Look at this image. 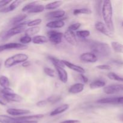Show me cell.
Listing matches in <instances>:
<instances>
[{
    "label": "cell",
    "instance_id": "7c38bea8",
    "mask_svg": "<svg viewBox=\"0 0 123 123\" xmlns=\"http://www.w3.org/2000/svg\"><path fill=\"white\" fill-rule=\"evenodd\" d=\"M23 2H24V1H22V0H16V1H12L10 4L9 5V6L0 9V13H6L13 12V11L15 10V9H16L18 7H19Z\"/></svg>",
    "mask_w": 123,
    "mask_h": 123
},
{
    "label": "cell",
    "instance_id": "816d5d0a",
    "mask_svg": "<svg viewBox=\"0 0 123 123\" xmlns=\"http://www.w3.org/2000/svg\"><path fill=\"white\" fill-rule=\"evenodd\" d=\"M120 120H121V121H123V115H121V116H120Z\"/></svg>",
    "mask_w": 123,
    "mask_h": 123
},
{
    "label": "cell",
    "instance_id": "9a60e30c",
    "mask_svg": "<svg viewBox=\"0 0 123 123\" xmlns=\"http://www.w3.org/2000/svg\"><path fill=\"white\" fill-rule=\"evenodd\" d=\"M62 62H63L64 65L65 66L68 67L70 69L77 72V73H79V74H84L85 72V69H84L83 67H82L81 66L74 64H73L72 63V62H69V61H66V60H62Z\"/></svg>",
    "mask_w": 123,
    "mask_h": 123
},
{
    "label": "cell",
    "instance_id": "f6af8a7d",
    "mask_svg": "<svg viewBox=\"0 0 123 123\" xmlns=\"http://www.w3.org/2000/svg\"><path fill=\"white\" fill-rule=\"evenodd\" d=\"M111 64L114 65H117V66H122V65H123V61H121V60H114L111 61Z\"/></svg>",
    "mask_w": 123,
    "mask_h": 123
},
{
    "label": "cell",
    "instance_id": "8fae6325",
    "mask_svg": "<svg viewBox=\"0 0 123 123\" xmlns=\"http://www.w3.org/2000/svg\"><path fill=\"white\" fill-rule=\"evenodd\" d=\"M7 113L10 115L14 117L19 116L22 115H25L29 114L31 113V111L30 110L27 109H16V108H9L7 110Z\"/></svg>",
    "mask_w": 123,
    "mask_h": 123
},
{
    "label": "cell",
    "instance_id": "3957f363",
    "mask_svg": "<svg viewBox=\"0 0 123 123\" xmlns=\"http://www.w3.org/2000/svg\"><path fill=\"white\" fill-rule=\"evenodd\" d=\"M28 59V55L25 54H17L7 58L4 61V67L6 68H10L17 64H22Z\"/></svg>",
    "mask_w": 123,
    "mask_h": 123
},
{
    "label": "cell",
    "instance_id": "2e32d148",
    "mask_svg": "<svg viewBox=\"0 0 123 123\" xmlns=\"http://www.w3.org/2000/svg\"><path fill=\"white\" fill-rule=\"evenodd\" d=\"M66 14V12L62 10H58L50 12L46 14V17L48 19H55L56 20L62 19V18Z\"/></svg>",
    "mask_w": 123,
    "mask_h": 123
},
{
    "label": "cell",
    "instance_id": "1f68e13d",
    "mask_svg": "<svg viewBox=\"0 0 123 123\" xmlns=\"http://www.w3.org/2000/svg\"><path fill=\"white\" fill-rule=\"evenodd\" d=\"M61 99H62V97L60 95H52L48 97L46 100L48 103H50V104H55L60 102Z\"/></svg>",
    "mask_w": 123,
    "mask_h": 123
},
{
    "label": "cell",
    "instance_id": "d4e9b609",
    "mask_svg": "<svg viewBox=\"0 0 123 123\" xmlns=\"http://www.w3.org/2000/svg\"><path fill=\"white\" fill-rule=\"evenodd\" d=\"M40 28L38 26L30 27L29 28L26 29V30L25 31V35L31 37L32 36H34L38 34L40 32Z\"/></svg>",
    "mask_w": 123,
    "mask_h": 123
},
{
    "label": "cell",
    "instance_id": "ffe728a7",
    "mask_svg": "<svg viewBox=\"0 0 123 123\" xmlns=\"http://www.w3.org/2000/svg\"><path fill=\"white\" fill-rule=\"evenodd\" d=\"M97 102L98 103H100V104L118 105V97L102 98L98 100Z\"/></svg>",
    "mask_w": 123,
    "mask_h": 123
},
{
    "label": "cell",
    "instance_id": "484cf974",
    "mask_svg": "<svg viewBox=\"0 0 123 123\" xmlns=\"http://www.w3.org/2000/svg\"><path fill=\"white\" fill-rule=\"evenodd\" d=\"M106 85L105 82L102 80H96L92 82L90 84V88L92 90H95V89L105 87Z\"/></svg>",
    "mask_w": 123,
    "mask_h": 123
},
{
    "label": "cell",
    "instance_id": "ee69618b",
    "mask_svg": "<svg viewBox=\"0 0 123 123\" xmlns=\"http://www.w3.org/2000/svg\"><path fill=\"white\" fill-rule=\"evenodd\" d=\"M48 102H47L46 100H40L39 102H38L36 104V105L38 107H44L48 104Z\"/></svg>",
    "mask_w": 123,
    "mask_h": 123
},
{
    "label": "cell",
    "instance_id": "7dc6e473",
    "mask_svg": "<svg viewBox=\"0 0 123 123\" xmlns=\"http://www.w3.org/2000/svg\"><path fill=\"white\" fill-rule=\"evenodd\" d=\"M60 123H80V121L78 120H67L61 121Z\"/></svg>",
    "mask_w": 123,
    "mask_h": 123
},
{
    "label": "cell",
    "instance_id": "4dcf8cb0",
    "mask_svg": "<svg viewBox=\"0 0 123 123\" xmlns=\"http://www.w3.org/2000/svg\"><path fill=\"white\" fill-rule=\"evenodd\" d=\"M10 84V80L7 76L3 75L0 76V86L2 88H9Z\"/></svg>",
    "mask_w": 123,
    "mask_h": 123
},
{
    "label": "cell",
    "instance_id": "ac0fdd59",
    "mask_svg": "<svg viewBox=\"0 0 123 123\" xmlns=\"http://www.w3.org/2000/svg\"><path fill=\"white\" fill-rule=\"evenodd\" d=\"M84 89V84L82 83H76L72 85L68 89V92L72 94H76L82 92Z\"/></svg>",
    "mask_w": 123,
    "mask_h": 123
},
{
    "label": "cell",
    "instance_id": "ba28073f",
    "mask_svg": "<svg viewBox=\"0 0 123 123\" xmlns=\"http://www.w3.org/2000/svg\"><path fill=\"white\" fill-rule=\"evenodd\" d=\"M80 60L85 63H94L98 61V57L92 52H85L80 55Z\"/></svg>",
    "mask_w": 123,
    "mask_h": 123
},
{
    "label": "cell",
    "instance_id": "b9f144b4",
    "mask_svg": "<svg viewBox=\"0 0 123 123\" xmlns=\"http://www.w3.org/2000/svg\"><path fill=\"white\" fill-rule=\"evenodd\" d=\"M12 2V0H2V1H0V9L7 7V5L10 4Z\"/></svg>",
    "mask_w": 123,
    "mask_h": 123
},
{
    "label": "cell",
    "instance_id": "5bb4252c",
    "mask_svg": "<svg viewBox=\"0 0 123 123\" xmlns=\"http://www.w3.org/2000/svg\"><path fill=\"white\" fill-rule=\"evenodd\" d=\"M2 51L6 50H12V49H25L27 48V46L21 44L20 43H9L1 45Z\"/></svg>",
    "mask_w": 123,
    "mask_h": 123
},
{
    "label": "cell",
    "instance_id": "681fc988",
    "mask_svg": "<svg viewBox=\"0 0 123 123\" xmlns=\"http://www.w3.org/2000/svg\"><path fill=\"white\" fill-rule=\"evenodd\" d=\"M30 64H30V61H25V62H23V63L22 64V66L24 67H28L30 66Z\"/></svg>",
    "mask_w": 123,
    "mask_h": 123
},
{
    "label": "cell",
    "instance_id": "f35d334b",
    "mask_svg": "<svg viewBox=\"0 0 123 123\" xmlns=\"http://www.w3.org/2000/svg\"><path fill=\"white\" fill-rule=\"evenodd\" d=\"M8 103V100L2 92V89L0 88V105L2 106H6L7 105Z\"/></svg>",
    "mask_w": 123,
    "mask_h": 123
},
{
    "label": "cell",
    "instance_id": "4fadbf2b",
    "mask_svg": "<svg viewBox=\"0 0 123 123\" xmlns=\"http://www.w3.org/2000/svg\"><path fill=\"white\" fill-rule=\"evenodd\" d=\"M55 70L57 72L58 76L60 80L64 84H66L68 81V73L64 67H60L58 66H54Z\"/></svg>",
    "mask_w": 123,
    "mask_h": 123
},
{
    "label": "cell",
    "instance_id": "74e56055",
    "mask_svg": "<svg viewBox=\"0 0 123 123\" xmlns=\"http://www.w3.org/2000/svg\"><path fill=\"white\" fill-rule=\"evenodd\" d=\"M43 70H44V73L47 76H48L51 77V78H54L55 77V71L53 69H52L51 68H49V67H44Z\"/></svg>",
    "mask_w": 123,
    "mask_h": 123
},
{
    "label": "cell",
    "instance_id": "d590c367",
    "mask_svg": "<svg viewBox=\"0 0 123 123\" xmlns=\"http://www.w3.org/2000/svg\"><path fill=\"white\" fill-rule=\"evenodd\" d=\"M42 22V19L38 18V19H34L33 20L27 22V26L29 27H34V26H37Z\"/></svg>",
    "mask_w": 123,
    "mask_h": 123
},
{
    "label": "cell",
    "instance_id": "11a10c76",
    "mask_svg": "<svg viewBox=\"0 0 123 123\" xmlns=\"http://www.w3.org/2000/svg\"><path fill=\"white\" fill-rule=\"evenodd\" d=\"M1 62H0V67H1Z\"/></svg>",
    "mask_w": 123,
    "mask_h": 123
},
{
    "label": "cell",
    "instance_id": "d6a6232c",
    "mask_svg": "<svg viewBox=\"0 0 123 123\" xmlns=\"http://www.w3.org/2000/svg\"><path fill=\"white\" fill-rule=\"evenodd\" d=\"M90 31L88 30H79L77 31L76 35L80 38H86L90 36Z\"/></svg>",
    "mask_w": 123,
    "mask_h": 123
},
{
    "label": "cell",
    "instance_id": "ab89813d",
    "mask_svg": "<svg viewBox=\"0 0 123 123\" xmlns=\"http://www.w3.org/2000/svg\"><path fill=\"white\" fill-rule=\"evenodd\" d=\"M80 26H81V24L79 22H76L74 23V24H71V25L68 27V30L74 32V31L78 30Z\"/></svg>",
    "mask_w": 123,
    "mask_h": 123
},
{
    "label": "cell",
    "instance_id": "83f0119b",
    "mask_svg": "<svg viewBox=\"0 0 123 123\" xmlns=\"http://www.w3.org/2000/svg\"><path fill=\"white\" fill-rule=\"evenodd\" d=\"M16 118L6 115H0V123H14L16 121Z\"/></svg>",
    "mask_w": 123,
    "mask_h": 123
},
{
    "label": "cell",
    "instance_id": "f5cc1de1",
    "mask_svg": "<svg viewBox=\"0 0 123 123\" xmlns=\"http://www.w3.org/2000/svg\"><path fill=\"white\" fill-rule=\"evenodd\" d=\"M2 47H1V45H0V52H2Z\"/></svg>",
    "mask_w": 123,
    "mask_h": 123
},
{
    "label": "cell",
    "instance_id": "603a6c76",
    "mask_svg": "<svg viewBox=\"0 0 123 123\" xmlns=\"http://www.w3.org/2000/svg\"><path fill=\"white\" fill-rule=\"evenodd\" d=\"M48 42V38L44 36L37 35V36H34L32 38V42L35 44H44V43H46Z\"/></svg>",
    "mask_w": 123,
    "mask_h": 123
},
{
    "label": "cell",
    "instance_id": "cb8c5ba5",
    "mask_svg": "<svg viewBox=\"0 0 123 123\" xmlns=\"http://www.w3.org/2000/svg\"><path fill=\"white\" fill-rule=\"evenodd\" d=\"M6 98L8 100V102H16V103H19L22 101L23 98L19 94H17L15 92L11 94L7 95V96H5Z\"/></svg>",
    "mask_w": 123,
    "mask_h": 123
},
{
    "label": "cell",
    "instance_id": "bcb514c9",
    "mask_svg": "<svg viewBox=\"0 0 123 123\" xmlns=\"http://www.w3.org/2000/svg\"><path fill=\"white\" fill-rule=\"evenodd\" d=\"M17 119V118H16ZM14 123H38L37 121H28V120H19L17 119Z\"/></svg>",
    "mask_w": 123,
    "mask_h": 123
},
{
    "label": "cell",
    "instance_id": "7bdbcfd3",
    "mask_svg": "<svg viewBox=\"0 0 123 123\" xmlns=\"http://www.w3.org/2000/svg\"><path fill=\"white\" fill-rule=\"evenodd\" d=\"M2 92L4 96H7V95L11 94L14 93V91L10 88H2Z\"/></svg>",
    "mask_w": 123,
    "mask_h": 123
},
{
    "label": "cell",
    "instance_id": "60d3db41",
    "mask_svg": "<svg viewBox=\"0 0 123 123\" xmlns=\"http://www.w3.org/2000/svg\"><path fill=\"white\" fill-rule=\"evenodd\" d=\"M96 68L97 69L102 70H109L111 69V67L108 64L98 65V66H96Z\"/></svg>",
    "mask_w": 123,
    "mask_h": 123
},
{
    "label": "cell",
    "instance_id": "30bf717a",
    "mask_svg": "<svg viewBox=\"0 0 123 123\" xmlns=\"http://www.w3.org/2000/svg\"><path fill=\"white\" fill-rule=\"evenodd\" d=\"M95 28L96 29L97 31L98 32H101L103 34L105 35V36H108L109 37H112L113 36V33L111 32L108 28L106 27L105 25L103 24V22L100 21H98L95 24Z\"/></svg>",
    "mask_w": 123,
    "mask_h": 123
},
{
    "label": "cell",
    "instance_id": "277c9868",
    "mask_svg": "<svg viewBox=\"0 0 123 123\" xmlns=\"http://www.w3.org/2000/svg\"><path fill=\"white\" fill-rule=\"evenodd\" d=\"M26 26H27V22H22L21 24L15 25V26H13V27L8 30L3 35L2 40H5L8 39L10 37H12L16 35L19 34L21 32H23L26 30Z\"/></svg>",
    "mask_w": 123,
    "mask_h": 123
},
{
    "label": "cell",
    "instance_id": "c3c4849f",
    "mask_svg": "<svg viewBox=\"0 0 123 123\" xmlns=\"http://www.w3.org/2000/svg\"><path fill=\"white\" fill-rule=\"evenodd\" d=\"M80 77L81 78V80L84 84H86V83L88 82V79L86 76H85V75H84L83 74H80Z\"/></svg>",
    "mask_w": 123,
    "mask_h": 123
},
{
    "label": "cell",
    "instance_id": "7a4b0ae2",
    "mask_svg": "<svg viewBox=\"0 0 123 123\" xmlns=\"http://www.w3.org/2000/svg\"><path fill=\"white\" fill-rule=\"evenodd\" d=\"M90 47L92 53L95 54L97 57H107L111 53L110 46L106 43L93 42L90 44Z\"/></svg>",
    "mask_w": 123,
    "mask_h": 123
},
{
    "label": "cell",
    "instance_id": "9c48e42d",
    "mask_svg": "<svg viewBox=\"0 0 123 123\" xmlns=\"http://www.w3.org/2000/svg\"><path fill=\"white\" fill-rule=\"evenodd\" d=\"M63 37L65 40L71 45L73 46H76L78 45V40H77L76 34L73 31L67 30L65 31L64 34H63Z\"/></svg>",
    "mask_w": 123,
    "mask_h": 123
},
{
    "label": "cell",
    "instance_id": "836d02e7",
    "mask_svg": "<svg viewBox=\"0 0 123 123\" xmlns=\"http://www.w3.org/2000/svg\"><path fill=\"white\" fill-rule=\"evenodd\" d=\"M107 76H108V78L111 80H116V81L118 82H123V77L118 75L117 74L114 73V72H109Z\"/></svg>",
    "mask_w": 123,
    "mask_h": 123
},
{
    "label": "cell",
    "instance_id": "4316f807",
    "mask_svg": "<svg viewBox=\"0 0 123 123\" xmlns=\"http://www.w3.org/2000/svg\"><path fill=\"white\" fill-rule=\"evenodd\" d=\"M62 1H56L54 2L48 3L44 6V8L46 10H55L58 8L60 6L62 5Z\"/></svg>",
    "mask_w": 123,
    "mask_h": 123
},
{
    "label": "cell",
    "instance_id": "52a82bcc",
    "mask_svg": "<svg viewBox=\"0 0 123 123\" xmlns=\"http://www.w3.org/2000/svg\"><path fill=\"white\" fill-rule=\"evenodd\" d=\"M103 92L108 95L114 94L121 91H123V85L122 84H112L103 87Z\"/></svg>",
    "mask_w": 123,
    "mask_h": 123
},
{
    "label": "cell",
    "instance_id": "8992f818",
    "mask_svg": "<svg viewBox=\"0 0 123 123\" xmlns=\"http://www.w3.org/2000/svg\"><path fill=\"white\" fill-rule=\"evenodd\" d=\"M48 39L51 42L52 44L54 45H58L61 43L63 37V34L62 32L55 31V30H50L47 32Z\"/></svg>",
    "mask_w": 123,
    "mask_h": 123
},
{
    "label": "cell",
    "instance_id": "44dd1931",
    "mask_svg": "<svg viewBox=\"0 0 123 123\" xmlns=\"http://www.w3.org/2000/svg\"><path fill=\"white\" fill-rule=\"evenodd\" d=\"M44 117V115L43 114H37V115H25V116H21L16 118L19 120H28V121H37L41 118Z\"/></svg>",
    "mask_w": 123,
    "mask_h": 123
},
{
    "label": "cell",
    "instance_id": "5b68a950",
    "mask_svg": "<svg viewBox=\"0 0 123 123\" xmlns=\"http://www.w3.org/2000/svg\"><path fill=\"white\" fill-rule=\"evenodd\" d=\"M45 8L43 5L38 4L37 1H33L25 5L22 9L24 13H39L44 10Z\"/></svg>",
    "mask_w": 123,
    "mask_h": 123
},
{
    "label": "cell",
    "instance_id": "d6986e66",
    "mask_svg": "<svg viewBox=\"0 0 123 123\" xmlns=\"http://www.w3.org/2000/svg\"><path fill=\"white\" fill-rule=\"evenodd\" d=\"M69 105L68 104H63L62 105L60 106L56 109H54V111L50 113V117H54L56 115H60V114H62L64 112L67 111L68 109H69Z\"/></svg>",
    "mask_w": 123,
    "mask_h": 123
},
{
    "label": "cell",
    "instance_id": "6da1fadb",
    "mask_svg": "<svg viewBox=\"0 0 123 123\" xmlns=\"http://www.w3.org/2000/svg\"><path fill=\"white\" fill-rule=\"evenodd\" d=\"M102 15L105 25L111 32H114V25L113 21V8L111 1L105 0L103 2L102 7Z\"/></svg>",
    "mask_w": 123,
    "mask_h": 123
},
{
    "label": "cell",
    "instance_id": "e575fe53",
    "mask_svg": "<svg viewBox=\"0 0 123 123\" xmlns=\"http://www.w3.org/2000/svg\"><path fill=\"white\" fill-rule=\"evenodd\" d=\"M49 60H50L52 64H54V66H60V67H64V68L65 66L64 65L63 62H62V60H60L59 59L56 58V57H54V56H49L48 57Z\"/></svg>",
    "mask_w": 123,
    "mask_h": 123
},
{
    "label": "cell",
    "instance_id": "f907efd6",
    "mask_svg": "<svg viewBox=\"0 0 123 123\" xmlns=\"http://www.w3.org/2000/svg\"><path fill=\"white\" fill-rule=\"evenodd\" d=\"M118 105H123V97H118Z\"/></svg>",
    "mask_w": 123,
    "mask_h": 123
},
{
    "label": "cell",
    "instance_id": "8d00e7d4",
    "mask_svg": "<svg viewBox=\"0 0 123 123\" xmlns=\"http://www.w3.org/2000/svg\"><path fill=\"white\" fill-rule=\"evenodd\" d=\"M19 41H20V43H21V44L26 45V44H28V43H31V42H32V38L29 37V36H25H25H23V37H20Z\"/></svg>",
    "mask_w": 123,
    "mask_h": 123
},
{
    "label": "cell",
    "instance_id": "e0dca14e",
    "mask_svg": "<svg viewBox=\"0 0 123 123\" xmlns=\"http://www.w3.org/2000/svg\"><path fill=\"white\" fill-rule=\"evenodd\" d=\"M65 25V22L63 19H58V20H54L49 22L47 23L46 26L49 28L56 29L61 28L64 27Z\"/></svg>",
    "mask_w": 123,
    "mask_h": 123
},
{
    "label": "cell",
    "instance_id": "db71d44e",
    "mask_svg": "<svg viewBox=\"0 0 123 123\" xmlns=\"http://www.w3.org/2000/svg\"><path fill=\"white\" fill-rule=\"evenodd\" d=\"M121 25H122V26L123 27V21L122 22V24H121Z\"/></svg>",
    "mask_w": 123,
    "mask_h": 123
},
{
    "label": "cell",
    "instance_id": "7402d4cb",
    "mask_svg": "<svg viewBox=\"0 0 123 123\" xmlns=\"http://www.w3.org/2000/svg\"><path fill=\"white\" fill-rule=\"evenodd\" d=\"M27 17V15L25 14H20L14 16L13 19L11 20L10 24L13 26L18 25L19 24L22 23V22L25 20Z\"/></svg>",
    "mask_w": 123,
    "mask_h": 123
},
{
    "label": "cell",
    "instance_id": "f1b7e54d",
    "mask_svg": "<svg viewBox=\"0 0 123 123\" xmlns=\"http://www.w3.org/2000/svg\"><path fill=\"white\" fill-rule=\"evenodd\" d=\"M73 13L74 15L77 16L79 14H90L92 13V11L90 9L87 8H76L73 10Z\"/></svg>",
    "mask_w": 123,
    "mask_h": 123
},
{
    "label": "cell",
    "instance_id": "f546056e",
    "mask_svg": "<svg viewBox=\"0 0 123 123\" xmlns=\"http://www.w3.org/2000/svg\"><path fill=\"white\" fill-rule=\"evenodd\" d=\"M111 46L115 52L120 54H123V44L117 42H112Z\"/></svg>",
    "mask_w": 123,
    "mask_h": 123
}]
</instances>
